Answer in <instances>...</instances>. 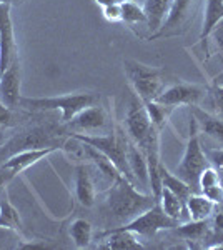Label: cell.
Returning <instances> with one entry per match:
<instances>
[{
    "label": "cell",
    "instance_id": "cell-1",
    "mask_svg": "<svg viewBox=\"0 0 223 250\" xmlns=\"http://www.w3.org/2000/svg\"><path fill=\"white\" fill-rule=\"evenodd\" d=\"M158 202L153 193H142L135 188L127 177L120 175L112 182L107 197V207L113 219L119 222H130L137 215L152 208Z\"/></svg>",
    "mask_w": 223,
    "mask_h": 250
},
{
    "label": "cell",
    "instance_id": "cell-2",
    "mask_svg": "<svg viewBox=\"0 0 223 250\" xmlns=\"http://www.w3.org/2000/svg\"><path fill=\"white\" fill-rule=\"evenodd\" d=\"M97 102V95L92 92H75V94L55 95V97H22L20 107L30 110H60L62 112V124H67L72 117L80 110L93 105Z\"/></svg>",
    "mask_w": 223,
    "mask_h": 250
},
{
    "label": "cell",
    "instance_id": "cell-3",
    "mask_svg": "<svg viewBox=\"0 0 223 250\" xmlns=\"http://www.w3.org/2000/svg\"><path fill=\"white\" fill-rule=\"evenodd\" d=\"M208 167V159L202 148L200 137H198V122L195 115H190V130L188 140L185 145V152L182 157L180 164L177 165L175 175L180 177L183 182H186L192 188V192L198 190V179L203 168Z\"/></svg>",
    "mask_w": 223,
    "mask_h": 250
},
{
    "label": "cell",
    "instance_id": "cell-4",
    "mask_svg": "<svg viewBox=\"0 0 223 250\" xmlns=\"http://www.w3.org/2000/svg\"><path fill=\"white\" fill-rule=\"evenodd\" d=\"M123 72L135 95L143 104L153 102L158 94L163 90V74L160 68L150 67L139 60H123Z\"/></svg>",
    "mask_w": 223,
    "mask_h": 250
},
{
    "label": "cell",
    "instance_id": "cell-5",
    "mask_svg": "<svg viewBox=\"0 0 223 250\" xmlns=\"http://www.w3.org/2000/svg\"><path fill=\"white\" fill-rule=\"evenodd\" d=\"M72 139L79 140V142H82L85 145H90L95 150H99L100 154H103L117 168H119V172L122 175L127 177L133 184V177L127 164V139H125V135H120V134H117L115 130H112L110 134H107V135L72 134Z\"/></svg>",
    "mask_w": 223,
    "mask_h": 250
},
{
    "label": "cell",
    "instance_id": "cell-6",
    "mask_svg": "<svg viewBox=\"0 0 223 250\" xmlns=\"http://www.w3.org/2000/svg\"><path fill=\"white\" fill-rule=\"evenodd\" d=\"M47 147H59L63 148L62 144L57 140L55 134L48 130L47 127H32L27 130L14 135L3 145H0V162H5L9 157L19 154L30 148H47Z\"/></svg>",
    "mask_w": 223,
    "mask_h": 250
},
{
    "label": "cell",
    "instance_id": "cell-7",
    "mask_svg": "<svg viewBox=\"0 0 223 250\" xmlns=\"http://www.w3.org/2000/svg\"><path fill=\"white\" fill-rule=\"evenodd\" d=\"M178 225V220L168 217L167 213L163 212L160 202H157L152 208L145 210L143 213L137 215L135 219L123 224L122 227L117 229H110V230H127L132 232L135 235H142V237H153L157 235L158 232L162 230H168V229H173Z\"/></svg>",
    "mask_w": 223,
    "mask_h": 250
},
{
    "label": "cell",
    "instance_id": "cell-8",
    "mask_svg": "<svg viewBox=\"0 0 223 250\" xmlns=\"http://www.w3.org/2000/svg\"><path fill=\"white\" fill-rule=\"evenodd\" d=\"M125 130H127L128 137L132 139V142H135L139 147L145 144L147 137L150 135L153 128V124L148 117V112L145 108L143 102L139 97H133L128 104V108L125 112V119H123Z\"/></svg>",
    "mask_w": 223,
    "mask_h": 250
},
{
    "label": "cell",
    "instance_id": "cell-9",
    "mask_svg": "<svg viewBox=\"0 0 223 250\" xmlns=\"http://www.w3.org/2000/svg\"><path fill=\"white\" fill-rule=\"evenodd\" d=\"M206 90L203 87L195 85V83H173L170 87H165L158 94L155 102L167 107H178V105H198L205 99Z\"/></svg>",
    "mask_w": 223,
    "mask_h": 250
},
{
    "label": "cell",
    "instance_id": "cell-10",
    "mask_svg": "<svg viewBox=\"0 0 223 250\" xmlns=\"http://www.w3.org/2000/svg\"><path fill=\"white\" fill-rule=\"evenodd\" d=\"M10 9V3H0V74L17 59V42Z\"/></svg>",
    "mask_w": 223,
    "mask_h": 250
},
{
    "label": "cell",
    "instance_id": "cell-11",
    "mask_svg": "<svg viewBox=\"0 0 223 250\" xmlns=\"http://www.w3.org/2000/svg\"><path fill=\"white\" fill-rule=\"evenodd\" d=\"M20 63L15 59L0 74V100L9 108L20 105Z\"/></svg>",
    "mask_w": 223,
    "mask_h": 250
},
{
    "label": "cell",
    "instance_id": "cell-12",
    "mask_svg": "<svg viewBox=\"0 0 223 250\" xmlns=\"http://www.w3.org/2000/svg\"><path fill=\"white\" fill-rule=\"evenodd\" d=\"M105 124H107V114H105L103 107L95 105V104L80 110L79 114L72 117L67 122L70 128L85 132V134H97L105 127Z\"/></svg>",
    "mask_w": 223,
    "mask_h": 250
},
{
    "label": "cell",
    "instance_id": "cell-13",
    "mask_svg": "<svg viewBox=\"0 0 223 250\" xmlns=\"http://www.w3.org/2000/svg\"><path fill=\"white\" fill-rule=\"evenodd\" d=\"M57 150H60V148L47 147V148H30V150H23V152H19V154L9 157L5 162H2L0 167L5 168L12 177H15V175H19V173H22L23 170H27L28 167L35 165L39 160L45 159L47 155L54 154Z\"/></svg>",
    "mask_w": 223,
    "mask_h": 250
},
{
    "label": "cell",
    "instance_id": "cell-14",
    "mask_svg": "<svg viewBox=\"0 0 223 250\" xmlns=\"http://www.w3.org/2000/svg\"><path fill=\"white\" fill-rule=\"evenodd\" d=\"M170 7H172V0H143L142 9L145 12L147 25L150 32H152L150 39L155 37L158 32L162 30L165 20L168 17Z\"/></svg>",
    "mask_w": 223,
    "mask_h": 250
},
{
    "label": "cell",
    "instance_id": "cell-15",
    "mask_svg": "<svg viewBox=\"0 0 223 250\" xmlns=\"http://www.w3.org/2000/svg\"><path fill=\"white\" fill-rule=\"evenodd\" d=\"M127 164L133 177V182L148 187V165L143 150L135 142L127 140Z\"/></svg>",
    "mask_w": 223,
    "mask_h": 250
},
{
    "label": "cell",
    "instance_id": "cell-16",
    "mask_svg": "<svg viewBox=\"0 0 223 250\" xmlns=\"http://www.w3.org/2000/svg\"><path fill=\"white\" fill-rule=\"evenodd\" d=\"M75 197L83 207H92L95 204V187L85 165H79L75 170Z\"/></svg>",
    "mask_w": 223,
    "mask_h": 250
},
{
    "label": "cell",
    "instance_id": "cell-17",
    "mask_svg": "<svg viewBox=\"0 0 223 250\" xmlns=\"http://www.w3.org/2000/svg\"><path fill=\"white\" fill-rule=\"evenodd\" d=\"M105 244L103 249L113 250H130V249H143V244L137 240L135 233L127 230H107L103 233Z\"/></svg>",
    "mask_w": 223,
    "mask_h": 250
},
{
    "label": "cell",
    "instance_id": "cell-18",
    "mask_svg": "<svg viewBox=\"0 0 223 250\" xmlns=\"http://www.w3.org/2000/svg\"><path fill=\"white\" fill-rule=\"evenodd\" d=\"M185 205L190 220H206L215 208V204L210 199H206L203 193H190Z\"/></svg>",
    "mask_w": 223,
    "mask_h": 250
},
{
    "label": "cell",
    "instance_id": "cell-19",
    "mask_svg": "<svg viewBox=\"0 0 223 250\" xmlns=\"http://www.w3.org/2000/svg\"><path fill=\"white\" fill-rule=\"evenodd\" d=\"M160 179H162V187L168 188L170 192L175 193V195L183 204L186 202V199L190 197V193H193L192 188H190V185L186 182H183L180 177L173 175V173L170 172L163 164H160Z\"/></svg>",
    "mask_w": 223,
    "mask_h": 250
},
{
    "label": "cell",
    "instance_id": "cell-20",
    "mask_svg": "<svg viewBox=\"0 0 223 250\" xmlns=\"http://www.w3.org/2000/svg\"><path fill=\"white\" fill-rule=\"evenodd\" d=\"M192 2H193V0H172V7H170L168 17H167V20H165V23H163V27H162V30L158 32L155 37L162 35L165 30L175 29V27L182 25V23L185 22V19L188 17L190 7H192Z\"/></svg>",
    "mask_w": 223,
    "mask_h": 250
},
{
    "label": "cell",
    "instance_id": "cell-21",
    "mask_svg": "<svg viewBox=\"0 0 223 250\" xmlns=\"http://www.w3.org/2000/svg\"><path fill=\"white\" fill-rule=\"evenodd\" d=\"M193 115H195L197 122L200 124L202 130L208 137H212V139H215L217 142H220L223 145V120L220 117L212 115L205 110H200V108H197V110L193 112Z\"/></svg>",
    "mask_w": 223,
    "mask_h": 250
},
{
    "label": "cell",
    "instance_id": "cell-22",
    "mask_svg": "<svg viewBox=\"0 0 223 250\" xmlns=\"http://www.w3.org/2000/svg\"><path fill=\"white\" fill-rule=\"evenodd\" d=\"M223 20V0H206L205 14H203V25H202L200 40H206L217 23Z\"/></svg>",
    "mask_w": 223,
    "mask_h": 250
},
{
    "label": "cell",
    "instance_id": "cell-23",
    "mask_svg": "<svg viewBox=\"0 0 223 250\" xmlns=\"http://www.w3.org/2000/svg\"><path fill=\"white\" fill-rule=\"evenodd\" d=\"M0 229H7V230L22 233V220H20L17 208L10 204L7 192L0 199Z\"/></svg>",
    "mask_w": 223,
    "mask_h": 250
},
{
    "label": "cell",
    "instance_id": "cell-24",
    "mask_svg": "<svg viewBox=\"0 0 223 250\" xmlns=\"http://www.w3.org/2000/svg\"><path fill=\"white\" fill-rule=\"evenodd\" d=\"M92 233V224L85 219H75L68 227V235L75 244V247L79 249H85L90 245Z\"/></svg>",
    "mask_w": 223,
    "mask_h": 250
},
{
    "label": "cell",
    "instance_id": "cell-25",
    "mask_svg": "<svg viewBox=\"0 0 223 250\" xmlns=\"http://www.w3.org/2000/svg\"><path fill=\"white\" fill-rule=\"evenodd\" d=\"M158 202H160L162 208H163V212L167 213L168 217H172V219H175V220H182V217H183L182 213L185 210V204L178 199L175 193L170 192L168 188L162 187Z\"/></svg>",
    "mask_w": 223,
    "mask_h": 250
},
{
    "label": "cell",
    "instance_id": "cell-26",
    "mask_svg": "<svg viewBox=\"0 0 223 250\" xmlns=\"http://www.w3.org/2000/svg\"><path fill=\"white\" fill-rule=\"evenodd\" d=\"M208 232L206 220H190L188 224L177 225V233L186 240H202Z\"/></svg>",
    "mask_w": 223,
    "mask_h": 250
},
{
    "label": "cell",
    "instance_id": "cell-27",
    "mask_svg": "<svg viewBox=\"0 0 223 250\" xmlns=\"http://www.w3.org/2000/svg\"><path fill=\"white\" fill-rule=\"evenodd\" d=\"M120 12H122V20L127 23L147 22L143 9H142V5L139 2H135V0H123L120 3Z\"/></svg>",
    "mask_w": 223,
    "mask_h": 250
},
{
    "label": "cell",
    "instance_id": "cell-28",
    "mask_svg": "<svg viewBox=\"0 0 223 250\" xmlns=\"http://www.w3.org/2000/svg\"><path fill=\"white\" fill-rule=\"evenodd\" d=\"M220 184V179H218V170L213 167H206L203 168V172L200 173V179H198V190H205L208 187H213V185Z\"/></svg>",
    "mask_w": 223,
    "mask_h": 250
},
{
    "label": "cell",
    "instance_id": "cell-29",
    "mask_svg": "<svg viewBox=\"0 0 223 250\" xmlns=\"http://www.w3.org/2000/svg\"><path fill=\"white\" fill-rule=\"evenodd\" d=\"M208 162L212 164L213 168H217L218 172H223V147L222 148H212V150L205 152Z\"/></svg>",
    "mask_w": 223,
    "mask_h": 250
},
{
    "label": "cell",
    "instance_id": "cell-30",
    "mask_svg": "<svg viewBox=\"0 0 223 250\" xmlns=\"http://www.w3.org/2000/svg\"><path fill=\"white\" fill-rule=\"evenodd\" d=\"M202 193H203V195L206 197V199L212 200V202H213L215 205L223 202V187H222V184H218V185H213V187L205 188V190H202Z\"/></svg>",
    "mask_w": 223,
    "mask_h": 250
},
{
    "label": "cell",
    "instance_id": "cell-31",
    "mask_svg": "<svg viewBox=\"0 0 223 250\" xmlns=\"http://www.w3.org/2000/svg\"><path fill=\"white\" fill-rule=\"evenodd\" d=\"M210 35L213 37V43L217 45V52H218V55L222 57L223 60V20L220 23H217V27L210 32ZM208 35V37H210Z\"/></svg>",
    "mask_w": 223,
    "mask_h": 250
},
{
    "label": "cell",
    "instance_id": "cell-32",
    "mask_svg": "<svg viewBox=\"0 0 223 250\" xmlns=\"http://www.w3.org/2000/svg\"><path fill=\"white\" fill-rule=\"evenodd\" d=\"M210 94L213 97V104L220 114H223V85H213L210 88Z\"/></svg>",
    "mask_w": 223,
    "mask_h": 250
},
{
    "label": "cell",
    "instance_id": "cell-33",
    "mask_svg": "<svg viewBox=\"0 0 223 250\" xmlns=\"http://www.w3.org/2000/svg\"><path fill=\"white\" fill-rule=\"evenodd\" d=\"M103 17L110 22H119L122 20V12H120V5H110L103 9Z\"/></svg>",
    "mask_w": 223,
    "mask_h": 250
},
{
    "label": "cell",
    "instance_id": "cell-34",
    "mask_svg": "<svg viewBox=\"0 0 223 250\" xmlns=\"http://www.w3.org/2000/svg\"><path fill=\"white\" fill-rule=\"evenodd\" d=\"M12 120V114H10V108L5 105V104L0 100V128L9 125Z\"/></svg>",
    "mask_w": 223,
    "mask_h": 250
},
{
    "label": "cell",
    "instance_id": "cell-35",
    "mask_svg": "<svg viewBox=\"0 0 223 250\" xmlns=\"http://www.w3.org/2000/svg\"><path fill=\"white\" fill-rule=\"evenodd\" d=\"M213 232L223 237V213H217L213 217Z\"/></svg>",
    "mask_w": 223,
    "mask_h": 250
},
{
    "label": "cell",
    "instance_id": "cell-36",
    "mask_svg": "<svg viewBox=\"0 0 223 250\" xmlns=\"http://www.w3.org/2000/svg\"><path fill=\"white\" fill-rule=\"evenodd\" d=\"M12 179H14V177H12L10 173L5 170V168L0 167V190H2V187H5V185L9 184Z\"/></svg>",
    "mask_w": 223,
    "mask_h": 250
},
{
    "label": "cell",
    "instance_id": "cell-37",
    "mask_svg": "<svg viewBox=\"0 0 223 250\" xmlns=\"http://www.w3.org/2000/svg\"><path fill=\"white\" fill-rule=\"evenodd\" d=\"M122 2H123V0H95L97 5H100L102 9H105V7H110V5H120Z\"/></svg>",
    "mask_w": 223,
    "mask_h": 250
},
{
    "label": "cell",
    "instance_id": "cell-38",
    "mask_svg": "<svg viewBox=\"0 0 223 250\" xmlns=\"http://www.w3.org/2000/svg\"><path fill=\"white\" fill-rule=\"evenodd\" d=\"M19 2H20V0H9L10 5H15V3H19Z\"/></svg>",
    "mask_w": 223,
    "mask_h": 250
},
{
    "label": "cell",
    "instance_id": "cell-39",
    "mask_svg": "<svg viewBox=\"0 0 223 250\" xmlns=\"http://www.w3.org/2000/svg\"><path fill=\"white\" fill-rule=\"evenodd\" d=\"M0 3H9V0H0Z\"/></svg>",
    "mask_w": 223,
    "mask_h": 250
},
{
    "label": "cell",
    "instance_id": "cell-40",
    "mask_svg": "<svg viewBox=\"0 0 223 250\" xmlns=\"http://www.w3.org/2000/svg\"><path fill=\"white\" fill-rule=\"evenodd\" d=\"M135 2H139V3L142 2V3H143V0H135Z\"/></svg>",
    "mask_w": 223,
    "mask_h": 250
},
{
    "label": "cell",
    "instance_id": "cell-41",
    "mask_svg": "<svg viewBox=\"0 0 223 250\" xmlns=\"http://www.w3.org/2000/svg\"><path fill=\"white\" fill-rule=\"evenodd\" d=\"M0 140H2V139H0Z\"/></svg>",
    "mask_w": 223,
    "mask_h": 250
}]
</instances>
